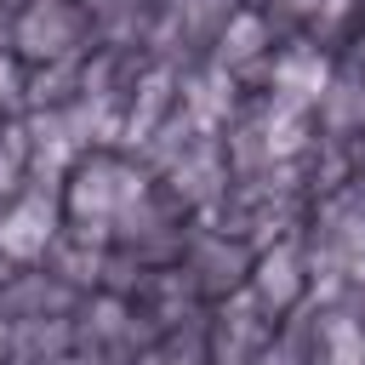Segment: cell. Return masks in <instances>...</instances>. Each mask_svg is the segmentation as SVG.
I'll list each match as a JSON object with an SVG mask.
<instances>
[{
    "mask_svg": "<svg viewBox=\"0 0 365 365\" xmlns=\"http://www.w3.org/2000/svg\"><path fill=\"white\" fill-rule=\"evenodd\" d=\"M131 194H137V182H131L125 171L97 165V171H86V177H80V188H74V211H80V217H91V211H108L114 200H131Z\"/></svg>",
    "mask_w": 365,
    "mask_h": 365,
    "instance_id": "cell-2",
    "label": "cell"
},
{
    "mask_svg": "<svg viewBox=\"0 0 365 365\" xmlns=\"http://www.w3.org/2000/svg\"><path fill=\"white\" fill-rule=\"evenodd\" d=\"M257 46H262V17H251V11H245V17H234V23H228V34H222V57H228V63H240V57H251Z\"/></svg>",
    "mask_w": 365,
    "mask_h": 365,
    "instance_id": "cell-5",
    "label": "cell"
},
{
    "mask_svg": "<svg viewBox=\"0 0 365 365\" xmlns=\"http://www.w3.org/2000/svg\"><path fill=\"white\" fill-rule=\"evenodd\" d=\"M6 97H11V68L0 63V103H6Z\"/></svg>",
    "mask_w": 365,
    "mask_h": 365,
    "instance_id": "cell-8",
    "label": "cell"
},
{
    "mask_svg": "<svg viewBox=\"0 0 365 365\" xmlns=\"http://www.w3.org/2000/svg\"><path fill=\"white\" fill-rule=\"evenodd\" d=\"M257 285H262V297H268V302H291V291H297V268H291V257H285V251H279V257H268Z\"/></svg>",
    "mask_w": 365,
    "mask_h": 365,
    "instance_id": "cell-6",
    "label": "cell"
},
{
    "mask_svg": "<svg viewBox=\"0 0 365 365\" xmlns=\"http://www.w3.org/2000/svg\"><path fill=\"white\" fill-rule=\"evenodd\" d=\"M17 154H23V137L11 131V137H6V154H0V188H11V165H17Z\"/></svg>",
    "mask_w": 365,
    "mask_h": 365,
    "instance_id": "cell-7",
    "label": "cell"
},
{
    "mask_svg": "<svg viewBox=\"0 0 365 365\" xmlns=\"http://www.w3.org/2000/svg\"><path fill=\"white\" fill-rule=\"evenodd\" d=\"M68 29H74V23H68V11H57V6H51V17H46V6H40V11L23 23V46H29V51H63Z\"/></svg>",
    "mask_w": 365,
    "mask_h": 365,
    "instance_id": "cell-3",
    "label": "cell"
},
{
    "mask_svg": "<svg viewBox=\"0 0 365 365\" xmlns=\"http://www.w3.org/2000/svg\"><path fill=\"white\" fill-rule=\"evenodd\" d=\"M279 86H285L291 97H314V91L325 86V63H319L314 51H297V57L279 63Z\"/></svg>",
    "mask_w": 365,
    "mask_h": 365,
    "instance_id": "cell-4",
    "label": "cell"
},
{
    "mask_svg": "<svg viewBox=\"0 0 365 365\" xmlns=\"http://www.w3.org/2000/svg\"><path fill=\"white\" fill-rule=\"evenodd\" d=\"M51 240V205L46 200H23L6 222H0V251L6 257H40Z\"/></svg>",
    "mask_w": 365,
    "mask_h": 365,
    "instance_id": "cell-1",
    "label": "cell"
}]
</instances>
